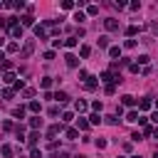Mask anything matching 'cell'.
Here are the masks:
<instances>
[{
	"instance_id": "cell-5",
	"label": "cell",
	"mask_w": 158,
	"mask_h": 158,
	"mask_svg": "<svg viewBox=\"0 0 158 158\" xmlns=\"http://www.w3.org/2000/svg\"><path fill=\"white\" fill-rule=\"evenodd\" d=\"M35 37H40V40H47V32H45V27H42V25H35Z\"/></svg>"
},
{
	"instance_id": "cell-14",
	"label": "cell",
	"mask_w": 158,
	"mask_h": 158,
	"mask_svg": "<svg viewBox=\"0 0 158 158\" xmlns=\"http://www.w3.org/2000/svg\"><path fill=\"white\" fill-rule=\"evenodd\" d=\"M87 89H89V91L96 89V77H89V79H87Z\"/></svg>"
},
{
	"instance_id": "cell-16",
	"label": "cell",
	"mask_w": 158,
	"mask_h": 158,
	"mask_svg": "<svg viewBox=\"0 0 158 158\" xmlns=\"http://www.w3.org/2000/svg\"><path fill=\"white\" fill-rule=\"evenodd\" d=\"M77 129H79V131H87V129H89V121H84V118H79V121H77Z\"/></svg>"
},
{
	"instance_id": "cell-4",
	"label": "cell",
	"mask_w": 158,
	"mask_h": 158,
	"mask_svg": "<svg viewBox=\"0 0 158 158\" xmlns=\"http://www.w3.org/2000/svg\"><path fill=\"white\" fill-rule=\"evenodd\" d=\"M20 20H22V25H25V27H35V17H32V15H22Z\"/></svg>"
},
{
	"instance_id": "cell-17",
	"label": "cell",
	"mask_w": 158,
	"mask_h": 158,
	"mask_svg": "<svg viewBox=\"0 0 158 158\" xmlns=\"http://www.w3.org/2000/svg\"><path fill=\"white\" fill-rule=\"evenodd\" d=\"M10 32H12V37H22V25H15V27H10Z\"/></svg>"
},
{
	"instance_id": "cell-21",
	"label": "cell",
	"mask_w": 158,
	"mask_h": 158,
	"mask_svg": "<svg viewBox=\"0 0 158 158\" xmlns=\"http://www.w3.org/2000/svg\"><path fill=\"white\" fill-rule=\"evenodd\" d=\"M89 124H94V126L101 124V116H99V114H91V116H89Z\"/></svg>"
},
{
	"instance_id": "cell-13",
	"label": "cell",
	"mask_w": 158,
	"mask_h": 158,
	"mask_svg": "<svg viewBox=\"0 0 158 158\" xmlns=\"http://www.w3.org/2000/svg\"><path fill=\"white\" fill-rule=\"evenodd\" d=\"M32 50H35V42H27V45H25V50H22V57H30V54H32Z\"/></svg>"
},
{
	"instance_id": "cell-28",
	"label": "cell",
	"mask_w": 158,
	"mask_h": 158,
	"mask_svg": "<svg viewBox=\"0 0 158 158\" xmlns=\"http://www.w3.org/2000/svg\"><path fill=\"white\" fill-rule=\"evenodd\" d=\"M126 35H129V37H133V35H138V27H136V25H131V27L126 30Z\"/></svg>"
},
{
	"instance_id": "cell-43",
	"label": "cell",
	"mask_w": 158,
	"mask_h": 158,
	"mask_svg": "<svg viewBox=\"0 0 158 158\" xmlns=\"http://www.w3.org/2000/svg\"><path fill=\"white\" fill-rule=\"evenodd\" d=\"M153 136H156V138H158V126H156V129H153Z\"/></svg>"
},
{
	"instance_id": "cell-3",
	"label": "cell",
	"mask_w": 158,
	"mask_h": 158,
	"mask_svg": "<svg viewBox=\"0 0 158 158\" xmlns=\"http://www.w3.org/2000/svg\"><path fill=\"white\" fill-rule=\"evenodd\" d=\"M151 106H153V104H151V99H148V96H146V99H141V101H138V109H141V111H148Z\"/></svg>"
},
{
	"instance_id": "cell-1",
	"label": "cell",
	"mask_w": 158,
	"mask_h": 158,
	"mask_svg": "<svg viewBox=\"0 0 158 158\" xmlns=\"http://www.w3.org/2000/svg\"><path fill=\"white\" fill-rule=\"evenodd\" d=\"M104 27H106L109 32H116V30H118V20H114V17H106V20H104Z\"/></svg>"
},
{
	"instance_id": "cell-20",
	"label": "cell",
	"mask_w": 158,
	"mask_h": 158,
	"mask_svg": "<svg viewBox=\"0 0 158 158\" xmlns=\"http://www.w3.org/2000/svg\"><path fill=\"white\" fill-rule=\"evenodd\" d=\"M30 111H35V114H40V111H42V106H40V101H30Z\"/></svg>"
},
{
	"instance_id": "cell-34",
	"label": "cell",
	"mask_w": 158,
	"mask_h": 158,
	"mask_svg": "<svg viewBox=\"0 0 158 158\" xmlns=\"http://www.w3.org/2000/svg\"><path fill=\"white\" fill-rule=\"evenodd\" d=\"M62 8H64V10H72V8H74V3H72V0H64Z\"/></svg>"
},
{
	"instance_id": "cell-10",
	"label": "cell",
	"mask_w": 158,
	"mask_h": 158,
	"mask_svg": "<svg viewBox=\"0 0 158 158\" xmlns=\"http://www.w3.org/2000/svg\"><path fill=\"white\" fill-rule=\"evenodd\" d=\"M121 101H124V106H133V104H136V99H133L131 94H126V96H121Z\"/></svg>"
},
{
	"instance_id": "cell-32",
	"label": "cell",
	"mask_w": 158,
	"mask_h": 158,
	"mask_svg": "<svg viewBox=\"0 0 158 158\" xmlns=\"http://www.w3.org/2000/svg\"><path fill=\"white\" fill-rule=\"evenodd\" d=\"M17 50H20L17 42H10V45H8V52H17Z\"/></svg>"
},
{
	"instance_id": "cell-22",
	"label": "cell",
	"mask_w": 158,
	"mask_h": 158,
	"mask_svg": "<svg viewBox=\"0 0 158 158\" xmlns=\"http://www.w3.org/2000/svg\"><path fill=\"white\" fill-rule=\"evenodd\" d=\"M40 87H42V89H50V87H52V79H50V77H45L42 82H40Z\"/></svg>"
},
{
	"instance_id": "cell-37",
	"label": "cell",
	"mask_w": 158,
	"mask_h": 158,
	"mask_svg": "<svg viewBox=\"0 0 158 158\" xmlns=\"http://www.w3.org/2000/svg\"><path fill=\"white\" fill-rule=\"evenodd\" d=\"M47 114H50V116H57V114H59V109H57V106H50V109H47Z\"/></svg>"
},
{
	"instance_id": "cell-18",
	"label": "cell",
	"mask_w": 158,
	"mask_h": 158,
	"mask_svg": "<svg viewBox=\"0 0 158 158\" xmlns=\"http://www.w3.org/2000/svg\"><path fill=\"white\" fill-rule=\"evenodd\" d=\"M37 138H40V133H37V131H32V133H30V138H27V143H30V146H35V143H37Z\"/></svg>"
},
{
	"instance_id": "cell-15",
	"label": "cell",
	"mask_w": 158,
	"mask_h": 158,
	"mask_svg": "<svg viewBox=\"0 0 158 158\" xmlns=\"http://www.w3.org/2000/svg\"><path fill=\"white\" fill-rule=\"evenodd\" d=\"M77 136H79V129H67V138H69V141H74Z\"/></svg>"
},
{
	"instance_id": "cell-9",
	"label": "cell",
	"mask_w": 158,
	"mask_h": 158,
	"mask_svg": "<svg viewBox=\"0 0 158 158\" xmlns=\"http://www.w3.org/2000/svg\"><path fill=\"white\" fill-rule=\"evenodd\" d=\"M3 82H5V84H15L17 79H15V74H12V72H5V77H3Z\"/></svg>"
},
{
	"instance_id": "cell-41",
	"label": "cell",
	"mask_w": 158,
	"mask_h": 158,
	"mask_svg": "<svg viewBox=\"0 0 158 158\" xmlns=\"http://www.w3.org/2000/svg\"><path fill=\"white\" fill-rule=\"evenodd\" d=\"M30 156H32V158H42V153H40V151H37V148H35V151H32V153H30Z\"/></svg>"
},
{
	"instance_id": "cell-45",
	"label": "cell",
	"mask_w": 158,
	"mask_h": 158,
	"mask_svg": "<svg viewBox=\"0 0 158 158\" xmlns=\"http://www.w3.org/2000/svg\"><path fill=\"white\" fill-rule=\"evenodd\" d=\"M153 158H158V151H156V153H153Z\"/></svg>"
},
{
	"instance_id": "cell-40",
	"label": "cell",
	"mask_w": 158,
	"mask_h": 158,
	"mask_svg": "<svg viewBox=\"0 0 158 158\" xmlns=\"http://www.w3.org/2000/svg\"><path fill=\"white\" fill-rule=\"evenodd\" d=\"M3 96L5 99H12V89H3Z\"/></svg>"
},
{
	"instance_id": "cell-39",
	"label": "cell",
	"mask_w": 158,
	"mask_h": 158,
	"mask_svg": "<svg viewBox=\"0 0 158 158\" xmlns=\"http://www.w3.org/2000/svg\"><path fill=\"white\" fill-rule=\"evenodd\" d=\"M3 69H8V72L12 69V62H10V59H5V62H3Z\"/></svg>"
},
{
	"instance_id": "cell-44",
	"label": "cell",
	"mask_w": 158,
	"mask_h": 158,
	"mask_svg": "<svg viewBox=\"0 0 158 158\" xmlns=\"http://www.w3.org/2000/svg\"><path fill=\"white\" fill-rule=\"evenodd\" d=\"M0 45H5V40H3V37H0Z\"/></svg>"
},
{
	"instance_id": "cell-12",
	"label": "cell",
	"mask_w": 158,
	"mask_h": 158,
	"mask_svg": "<svg viewBox=\"0 0 158 158\" xmlns=\"http://www.w3.org/2000/svg\"><path fill=\"white\" fill-rule=\"evenodd\" d=\"M0 153H3L5 158H12V146H8V143H5L3 148H0Z\"/></svg>"
},
{
	"instance_id": "cell-26",
	"label": "cell",
	"mask_w": 158,
	"mask_h": 158,
	"mask_svg": "<svg viewBox=\"0 0 158 158\" xmlns=\"http://www.w3.org/2000/svg\"><path fill=\"white\" fill-rule=\"evenodd\" d=\"M109 54H111V57H121V47H111Z\"/></svg>"
},
{
	"instance_id": "cell-30",
	"label": "cell",
	"mask_w": 158,
	"mask_h": 158,
	"mask_svg": "<svg viewBox=\"0 0 158 158\" xmlns=\"http://www.w3.org/2000/svg\"><path fill=\"white\" fill-rule=\"evenodd\" d=\"M15 133H17V138H22L25 136V126H15Z\"/></svg>"
},
{
	"instance_id": "cell-42",
	"label": "cell",
	"mask_w": 158,
	"mask_h": 158,
	"mask_svg": "<svg viewBox=\"0 0 158 158\" xmlns=\"http://www.w3.org/2000/svg\"><path fill=\"white\" fill-rule=\"evenodd\" d=\"M151 118H153V124H158V111H153V116H151Z\"/></svg>"
},
{
	"instance_id": "cell-25",
	"label": "cell",
	"mask_w": 158,
	"mask_h": 158,
	"mask_svg": "<svg viewBox=\"0 0 158 158\" xmlns=\"http://www.w3.org/2000/svg\"><path fill=\"white\" fill-rule=\"evenodd\" d=\"M126 121H138V111H129V116H126Z\"/></svg>"
},
{
	"instance_id": "cell-8",
	"label": "cell",
	"mask_w": 158,
	"mask_h": 158,
	"mask_svg": "<svg viewBox=\"0 0 158 158\" xmlns=\"http://www.w3.org/2000/svg\"><path fill=\"white\" fill-rule=\"evenodd\" d=\"M30 126H32V129L37 131L40 126H42V118H40V116H32V118H30Z\"/></svg>"
},
{
	"instance_id": "cell-36",
	"label": "cell",
	"mask_w": 158,
	"mask_h": 158,
	"mask_svg": "<svg viewBox=\"0 0 158 158\" xmlns=\"http://www.w3.org/2000/svg\"><path fill=\"white\" fill-rule=\"evenodd\" d=\"M104 91H106V94H114V91H116V84H106V89H104Z\"/></svg>"
},
{
	"instance_id": "cell-46",
	"label": "cell",
	"mask_w": 158,
	"mask_h": 158,
	"mask_svg": "<svg viewBox=\"0 0 158 158\" xmlns=\"http://www.w3.org/2000/svg\"><path fill=\"white\" fill-rule=\"evenodd\" d=\"M156 109H158V104H156Z\"/></svg>"
},
{
	"instance_id": "cell-29",
	"label": "cell",
	"mask_w": 158,
	"mask_h": 158,
	"mask_svg": "<svg viewBox=\"0 0 158 158\" xmlns=\"http://www.w3.org/2000/svg\"><path fill=\"white\" fill-rule=\"evenodd\" d=\"M74 20H77V22H82V20H87V15H84V12H79V10H77V12H74Z\"/></svg>"
},
{
	"instance_id": "cell-6",
	"label": "cell",
	"mask_w": 158,
	"mask_h": 158,
	"mask_svg": "<svg viewBox=\"0 0 158 158\" xmlns=\"http://www.w3.org/2000/svg\"><path fill=\"white\" fill-rule=\"evenodd\" d=\"M54 99H57L59 104H64V101H69V94H67V91H57V94H54Z\"/></svg>"
},
{
	"instance_id": "cell-33",
	"label": "cell",
	"mask_w": 158,
	"mask_h": 158,
	"mask_svg": "<svg viewBox=\"0 0 158 158\" xmlns=\"http://www.w3.org/2000/svg\"><path fill=\"white\" fill-rule=\"evenodd\" d=\"M62 121H64V124L72 121V111H64V114H62Z\"/></svg>"
},
{
	"instance_id": "cell-31",
	"label": "cell",
	"mask_w": 158,
	"mask_h": 158,
	"mask_svg": "<svg viewBox=\"0 0 158 158\" xmlns=\"http://www.w3.org/2000/svg\"><path fill=\"white\" fill-rule=\"evenodd\" d=\"M74 109H77V111H87V104H84V101H77Z\"/></svg>"
},
{
	"instance_id": "cell-24",
	"label": "cell",
	"mask_w": 158,
	"mask_h": 158,
	"mask_svg": "<svg viewBox=\"0 0 158 158\" xmlns=\"http://www.w3.org/2000/svg\"><path fill=\"white\" fill-rule=\"evenodd\" d=\"M106 146H109V143H106V141H104V138H96V148H99V151H104V148H106Z\"/></svg>"
},
{
	"instance_id": "cell-11",
	"label": "cell",
	"mask_w": 158,
	"mask_h": 158,
	"mask_svg": "<svg viewBox=\"0 0 158 158\" xmlns=\"http://www.w3.org/2000/svg\"><path fill=\"white\" fill-rule=\"evenodd\" d=\"M12 116H15V118H22V116H25V106H15V109H12Z\"/></svg>"
},
{
	"instance_id": "cell-38",
	"label": "cell",
	"mask_w": 158,
	"mask_h": 158,
	"mask_svg": "<svg viewBox=\"0 0 158 158\" xmlns=\"http://www.w3.org/2000/svg\"><path fill=\"white\" fill-rule=\"evenodd\" d=\"M138 64H148V54H141V57H138Z\"/></svg>"
},
{
	"instance_id": "cell-7",
	"label": "cell",
	"mask_w": 158,
	"mask_h": 158,
	"mask_svg": "<svg viewBox=\"0 0 158 158\" xmlns=\"http://www.w3.org/2000/svg\"><path fill=\"white\" fill-rule=\"evenodd\" d=\"M64 59H67V67H72V69H74V67H77V64H79V59H77V57H74V54H67V57H64Z\"/></svg>"
},
{
	"instance_id": "cell-27",
	"label": "cell",
	"mask_w": 158,
	"mask_h": 158,
	"mask_svg": "<svg viewBox=\"0 0 158 158\" xmlns=\"http://www.w3.org/2000/svg\"><path fill=\"white\" fill-rule=\"evenodd\" d=\"M106 45H109V37L101 35V37H99V47H106Z\"/></svg>"
},
{
	"instance_id": "cell-19",
	"label": "cell",
	"mask_w": 158,
	"mask_h": 158,
	"mask_svg": "<svg viewBox=\"0 0 158 158\" xmlns=\"http://www.w3.org/2000/svg\"><path fill=\"white\" fill-rule=\"evenodd\" d=\"M79 54H82V57H89V54H91V47H89V45H82V50H79Z\"/></svg>"
},
{
	"instance_id": "cell-35",
	"label": "cell",
	"mask_w": 158,
	"mask_h": 158,
	"mask_svg": "<svg viewBox=\"0 0 158 158\" xmlns=\"http://www.w3.org/2000/svg\"><path fill=\"white\" fill-rule=\"evenodd\" d=\"M87 12H89V15H96V12H99V8H96V5H89V8H87Z\"/></svg>"
},
{
	"instance_id": "cell-23",
	"label": "cell",
	"mask_w": 158,
	"mask_h": 158,
	"mask_svg": "<svg viewBox=\"0 0 158 158\" xmlns=\"http://www.w3.org/2000/svg\"><path fill=\"white\" fill-rule=\"evenodd\" d=\"M64 47H77V37H67L64 40Z\"/></svg>"
},
{
	"instance_id": "cell-2",
	"label": "cell",
	"mask_w": 158,
	"mask_h": 158,
	"mask_svg": "<svg viewBox=\"0 0 158 158\" xmlns=\"http://www.w3.org/2000/svg\"><path fill=\"white\" fill-rule=\"evenodd\" d=\"M59 131H62V124H54V126H50V129H47V136H50V138H54Z\"/></svg>"
}]
</instances>
